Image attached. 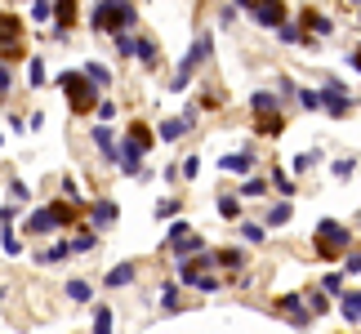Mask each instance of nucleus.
<instances>
[{
  "label": "nucleus",
  "mask_w": 361,
  "mask_h": 334,
  "mask_svg": "<svg viewBox=\"0 0 361 334\" xmlns=\"http://www.w3.org/2000/svg\"><path fill=\"white\" fill-rule=\"evenodd\" d=\"M67 299H76V303H90L94 299V290L85 281H67Z\"/></svg>",
  "instance_id": "b1692460"
},
{
  "label": "nucleus",
  "mask_w": 361,
  "mask_h": 334,
  "mask_svg": "<svg viewBox=\"0 0 361 334\" xmlns=\"http://www.w3.org/2000/svg\"><path fill=\"white\" fill-rule=\"evenodd\" d=\"M299 107H322V94H312V89H299Z\"/></svg>",
  "instance_id": "473e14b6"
},
{
  "label": "nucleus",
  "mask_w": 361,
  "mask_h": 334,
  "mask_svg": "<svg viewBox=\"0 0 361 334\" xmlns=\"http://www.w3.org/2000/svg\"><path fill=\"white\" fill-rule=\"evenodd\" d=\"M197 170H201V161H197V156H188L183 165H178V174H183V178H197Z\"/></svg>",
  "instance_id": "e433bc0d"
},
{
  "label": "nucleus",
  "mask_w": 361,
  "mask_h": 334,
  "mask_svg": "<svg viewBox=\"0 0 361 334\" xmlns=\"http://www.w3.org/2000/svg\"><path fill=\"white\" fill-rule=\"evenodd\" d=\"M116 205L112 201H99V205H94V210H90V218H94V228H107V223H116Z\"/></svg>",
  "instance_id": "f8f14e48"
},
{
  "label": "nucleus",
  "mask_w": 361,
  "mask_h": 334,
  "mask_svg": "<svg viewBox=\"0 0 361 334\" xmlns=\"http://www.w3.org/2000/svg\"><path fill=\"white\" fill-rule=\"evenodd\" d=\"M161 303H165V308H178V290L165 285V290H161Z\"/></svg>",
  "instance_id": "a19ab883"
},
{
  "label": "nucleus",
  "mask_w": 361,
  "mask_h": 334,
  "mask_svg": "<svg viewBox=\"0 0 361 334\" xmlns=\"http://www.w3.org/2000/svg\"><path fill=\"white\" fill-rule=\"evenodd\" d=\"M219 170H224V174H245L250 170V151H232V156H224Z\"/></svg>",
  "instance_id": "9b49d317"
},
{
  "label": "nucleus",
  "mask_w": 361,
  "mask_h": 334,
  "mask_svg": "<svg viewBox=\"0 0 361 334\" xmlns=\"http://www.w3.org/2000/svg\"><path fill=\"white\" fill-rule=\"evenodd\" d=\"M219 214H224V218H241V201L224 192V197H219Z\"/></svg>",
  "instance_id": "5701e85b"
},
{
  "label": "nucleus",
  "mask_w": 361,
  "mask_h": 334,
  "mask_svg": "<svg viewBox=\"0 0 361 334\" xmlns=\"http://www.w3.org/2000/svg\"><path fill=\"white\" fill-rule=\"evenodd\" d=\"M116 49H121V58H125V54H134V36L130 32H116Z\"/></svg>",
  "instance_id": "72a5a7b5"
},
{
  "label": "nucleus",
  "mask_w": 361,
  "mask_h": 334,
  "mask_svg": "<svg viewBox=\"0 0 361 334\" xmlns=\"http://www.w3.org/2000/svg\"><path fill=\"white\" fill-rule=\"evenodd\" d=\"M250 107H255L259 116H276V107H281V103H276V94H268V89H259L255 99H250Z\"/></svg>",
  "instance_id": "4468645a"
},
{
  "label": "nucleus",
  "mask_w": 361,
  "mask_h": 334,
  "mask_svg": "<svg viewBox=\"0 0 361 334\" xmlns=\"http://www.w3.org/2000/svg\"><path fill=\"white\" fill-rule=\"evenodd\" d=\"M353 5H361V0H353Z\"/></svg>",
  "instance_id": "8fccbe9b"
},
{
  "label": "nucleus",
  "mask_w": 361,
  "mask_h": 334,
  "mask_svg": "<svg viewBox=\"0 0 361 334\" xmlns=\"http://www.w3.org/2000/svg\"><path fill=\"white\" fill-rule=\"evenodd\" d=\"M276 32H281V40H286V45H295V40H299V27H295V23H281Z\"/></svg>",
  "instance_id": "f704fd0d"
},
{
  "label": "nucleus",
  "mask_w": 361,
  "mask_h": 334,
  "mask_svg": "<svg viewBox=\"0 0 361 334\" xmlns=\"http://www.w3.org/2000/svg\"><path fill=\"white\" fill-rule=\"evenodd\" d=\"M134 23V5L130 0H99L90 13V27L94 32H130Z\"/></svg>",
  "instance_id": "f257e3e1"
},
{
  "label": "nucleus",
  "mask_w": 361,
  "mask_h": 334,
  "mask_svg": "<svg viewBox=\"0 0 361 334\" xmlns=\"http://www.w3.org/2000/svg\"><path fill=\"white\" fill-rule=\"evenodd\" d=\"M54 36H63L67 27H72V18H76V0H54Z\"/></svg>",
  "instance_id": "0eeeda50"
},
{
  "label": "nucleus",
  "mask_w": 361,
  "mask_h": 334,
  "mask_svg": "<svg viewBox=\"0 0 361 334\" xmlns=\"http://www.w3.org/2000/svg\"><path fill=\"white\" fill-rule=\"evenodd\" d=\"M116 116V103H99V120H112Z\"/></svg>",
  "instance_id": "a18cd8bd"
},
{
  "label": "nucleus",
  "mask_w": 361,
  "mask_h": 334,
  "mask_svg": "<svg viewBox=\"0 0 361 334\" xmlns=\"http://www.w3.org/2000/svg\"><path fill=\"white\" fill-rule=\"evenodd\" d=\"M80 210H76V205H67V201H54L49 205V218H54V228H59V223H72Z\"/></svg>",
  "instance_id": "a211bd4d"
},
{
  "label": "nucleus",
  "mask_w": 361,
  "mask_h": 334,
  "mask_svg": "<svg viewBox=\"0 0 361 334\" xmlns=\"http://www.w3.org/2000/svg\"><path fill=\"white\" fill-rule=\"evenodd\" d=\"M178 214V201H161L157 205V218H174Z\"/></svg>",
  "instance_id": "4c0bfd02"
},
{
  "label": "nucleus",
  "mask_w": 361,
  "mask_h": 334,
  "mask_svg": "<svg viewBox=\"0 0 361 334\" xmlns=\"http://www.w3.org/2000/svg\"><path fill=\"white\" fill-rule=\"evenodd\" d=\"M219 263H228V268H241L245 259H241V249H228V254H219Z\"/></svg>",
  "instance_id": "ea45409f"
},
{
  "label": "nucleus",
  "mask_w": 361,
  "mask_h": 334,
  "mask_svg": "<svg viewBox=\"0 0 361 334\" xmlns=\"http://www.w3.org/2000/svg\"><path fill=\"white\" fill-rule=\"evenodd\" d=\"M67 254H72V249H67V245H54V249H40V263H59V259H67Z\"/></svg>",
  "instance_id": "c756f323"
},
{
  "label": "nucleus",
  "mask_w": 361,
  "mask_h": 334,
  "mask_svg": "<svg viewBox=\"0 0 361 334\" xmlns=\"http://www.w3.org/2000/svg\"><path fill=\"white\" fill-rule=\"evenodd\" d=\"M241 232H245V241H263V223H245Z\"/></svg>",
  "instance_id": "58836bf2"
},
{
  "label": "nucleus",
  "mask_w": 361,
  "mask_h": 334,
  "mask_svg": "<svg viewBox=\"0 0 361 334\" xmlns=\"http://www.w3.org/2000/svg\"><path fill=\"white\" fill-rule=\"evenodd\" d=\"M353 67H357V72H361V49H357V54H353Z\"/></svg>",
  "instance_id": "de8ad7c7"
},
{
  "label": "nucleus",
  "mask_w": 361,
  "mask_h": 334,
  "mask_svg": "<svg viewBox=\"0 0 361 334\" xmlns=\"http://www.w3.org/2000/svg\"><path fill=\"white\" fill-rule=\"evenodd\" d=\"M188 130H192V125H188V120H165V125H161V130H157V134H161V143H178V138H183Z\"/></svg>",
  "instance_id": "2eb2a0df"
},
{
  "label": "nucleus",
  "mask_w": 361,
  "mask_h": 334,
  "mask_svg": "<svg viewBox=\"0 0 361 334\" xmlns=\"http://www.w3.org/2000/svg\"><path fill=\"white\" fill-rule=\"evenodd\" d=\"M308 23H312V32H330V18H322V13H308Z\"/></svg>",
  "instance_id": "79ce46f5"
},
{
  "label": "nucleus",
  "mask_w": 361,
  "mask_h": 334,
  "mask_svg": "<svg viewBox=\"0 0 361 334\" xmlns=\"http://www.w3.org/2000/svg\"><path fill=\"white\" fill-rule=\"evenodd\" d=\"M259 130H268V134H281V116H259Z\"/></svg>",
  "instance_id": "c9c22d12"
},
{
  "label": "nucleus",
  "mask_w": 361,
  "mask_h": 334,
  "mask_svg": "<svg viewBox=\"0 0 361 334\" xmlns=\"http://www.w3.org/2000/svg\"><path fill=\"white\" fill-rule=\"evenodd\" d=\"M174 254H178V259H188V254H205V241H201L197 232H188L183 241H174Z\"/></svg>",
  "instance_id": "9d476101"
},
{
  "label": "nucleus",
  "mask_w": 361,
  "mask_h": 334,
  "mask_svg": "<svg viewBox=\"0 0 361 334\" xmlns=\"http://www.w3.org/2000/svg\"><path fill=\"white\" fill-rule=\"evenodd\" d=\"M27 80H32V85H45V63H40V58H32V72H27Z\"/></svg>",
  "instance_id": "2f4dec72"
},
{
  "label": "nucleus",
  "mask_w": 361,
  "mask_h": 334,
  "mask_svg": "<svg viewBox=\"0 0 361 334\" xmlns=\"http://www.w3.org/2000/svg\"><path fill=\"white\" fill-rule=\"evenodd\" d=\"M49 9H54V0H32V18H36V23H45Z\"/></svg>",
  "instance_id": "7c9ffc66"
},
{
  "label": "nucleus",
  "mask_w": 361,
  "mask_h": 334,
  "mask_svg": "<svg viewBox=\"0 0 361 334\" xmlns=\"http://www.w3.org/2000/svg\"><path fill=\"white\" fill-rule=\"evenodd\" d=\"M322 290H326V295H339V290H343V272H326L322 276Z\"/></svg>",
  "instance_id": "cd10ccee"
},
{
  "label": "nucleus",
  "mask_w": 361,
  "mask_h": 334,
  "mask_svg": "<svg viewBox=\"0 0 361 334\" xmlns=\"http://www.w3.org/2000/svg\"><path fill=\"white\" fill-rule=\"evenodd\" d=\"M94 334H112V308H94Z\"/></svg>",
  "instance_id": "4be33fe9"
},
{
  "label": "nucleus",
  "mask_w": 361,
  "mask_h": 334,
  "mask_svg": "<svg viewBox=\"0 0 361 334\" xmlns=\"http://www.w3.org/2000/svg\"><path fill=\"white\" fill-rule=\"evenodd\" d=\"M263 192H268V178H245L241 197H263Z\"/></svg>",
  "instance_id": "c85d7f7f"
},
{
  "label": "nucleus",
  "mask_w": 361,
  "mask_h": 334,
  "mask_svg": "<svg viewBox=\"0 0 361 334\" xmlns=\"http://www.w3.org/2000/svg\"><path fill=\"white\" fill-rule=\"evenodd\" d=\"M9 201H27V183H9Z\"/></svg>",
  "instance_id": "37998d69"
},
{
  "label": "nucleus",
  "mask_w": 361,
  "mask_h": 334,
  "mask_svg": "<svg viewBox=\"0 0 361 334\" xmlns=\"http://www.w3.org/2000/svg\"><path fill=\"white\" fill-rule=\"evenodd\" d=\"M357 223H361V214H357Z\"/></svg>",
  "instance_id": "3c124183"
},
{
  "label": "nucleus",
  "mask_w": 361,
  "mask_h": 334,
  "mask_svg": "<svg viewBox=\"0 0 361 334\" xmlns=\"http://www.w3.org/2000/svg\"><path fill=\"white\" fill-rule=\"evenodd\" d=\"M348 245H353V232L343 228V223H335V218H322V223H317V254L335 259V254H343Z\"/></svg>",
  "instance_id": "7ed1b4c3"
},
{
  "label": "nucleus",
  "mask_w": 361,
  "mask_h": 334,
  "mask_svg": "<svg viewBox=\"0 0 361 334\" xmlns=\"http://www.w3.org/2000/svg\"><path fill=\"white\" fill-rule=\"evenodd\" d=\"M90 138H94V147H99L103 156H112V161H116V143H112V130H107V125H99V130H94Z\"/></svg>",
  "instance_id": "dca6fc26"
},
{
  "label": "nucleus",
  "mask_w": 361,
  "mask_h": 334,
  "mask_svg": "<svg viewBox=\"0 0 361 334\" xmlns=\"http://www.w3.org/2000/svg\"><path fill=\"white\" fill-rule=\"evenodd\" d=\"M94 245H99V236H94V228H85V232H76V241H67V249H72V254H90Z\"/></svg>",
  "instance_id": "f3484780"
},
{
  "label": "nucleus",
  "mask_w": 361,
  "mask_h": 334,
  "mask_svg": "<svg viewBox=\"0 0 361 334\" xmlns=\"http://www.w3.org/2000/svg\"><path fill=\"white\" fill-rule=\"evenodd\" d=\"M134 281V263H116L112 272H107V281L103 285H112V290H121V285H130Z\"/></svg>",
  "instance_id": "ddd939ff"
},
{
  "label": "nucleus",
  "mask_w": 361,
  "mask_h": 334,
  "mask_svg": "<svg viewBox=\"0 0 361 334\" xmlns=\"http://www.w3.org/2000/svg\"><path fill=\"white\" fill-rule=\"evenodd\" d=\"M54 228V218H49V210H36L32 218H27V232H49Z\"/></svg>",
  "instance_id": "393cba45"
},
{
  "label": "nucleus",
  "mask_w": 361,
  "mask_h": 334,
  "mask_svg": "<svg viewBox=\"0 0 361 334\" xmlns=\"http://www.w3.org/2000/svg\"><path fill=\"white\" fill-rule=\"evenodd\" d=\"M286 223H290V201H281V205L268 210V228H286Z\"/></svg>",
  "instance_id": "aec40b11"
},
{
  "label": "nucleus",
  "mask_w": 361,
  "mask_h": 334,
  "mask_svg": "<svg viewBox=\"0 0 361 334\" xmlns=\"http://www.w3.org/2000/svg\"><path fill=\"white\" fill-rule=\"evenodd\" d=\"M9 89V67H0V94Z\"/></svg>",
  "instance_id": "49530a36"
},
{
  "label": "nucleus",
  "mask_w": 361,
  "mask_h": 334,
  "mask_svg": "<svg viewBox=\"0 0 361 334\" xmlns=\"http://www.w3.org/2000/svg\"><path fill=\"white\" fill-rule=\"evenodd\" d=\"M134 54H138V58H143V63H157V45H152V40H134Z\"/></svg>",
  "instance_id": "bb28decb"
},
{
  "label": "nucleus",
  "mask_w": 361,
  "mask_h": 334,
  "mask_svg": "<svg viewBox=\"0 0 361 334\" xmlns=\"http://www.w3.org/2000/svg\"><path fill=\"white\" fill-rule=\"evenodd\" d=\"M348 272H361V249H353V254H348V268H343V276H348Z\"/></svg>",
  "instance_id": "c03bdc74"
},
{
  "label": "nucleus",
  "mask_w": 361,
  "mask_h": 334,
  "mask_svg": "<svg viewBox=\"0 0 361 334\" xmlns=\"http://www.w3.org/2000/svg\"><path fill=\"white\" fill-rule=\"evenodd\" d=\"M255 18H259V27H281L286 23V5L281 0H255Z\"/></svg>",
  "instance_id": "39448f33"
},
{
  "label": "nucleus",
  "mask_w": 361,
  "mask_h": 334,
  "mask_svg": "<svg viewBox=\"0 0 361 334\" xmlns=\"http://www.w3.org/2000/svg\"><path fill=\"white\" fill-rule=\"evenodd\" d=\"M59 89L67 94V107H72V111H90V107L103 103L99 89L85 80V72H63V76H59Z\"/></svg>",
  "instance_id": "f03ea898"
},
{
  "label": "nucleus",
  "mask_w": 361,
  "mask_h": 334,
  "mask_svg": "<svg viewBox=\"0 0 361 334\" xmlns=\"http://www.w3.org/2000/svg\"><path fill=\"white\" fill-rule=\"evenodd\" d=\"M343 321H361V295H343Z\"/></svg>",
  "instance_id": "a878e982"
},
{
  "label": "nucleus",
  "mask_w": 361,
  "mask_h": 334,
  "mask_svg": "<svg viewBox=\"0 0 361 334\" xmlns=\"http://www.w3.org/2000/svg\"><path fill=\"white\" fill-rule=\"evenodd\" d=\"M237 5H255V0H237Z\"/></svg>",
  "instance_id": "09e8293b"
},
{
  "label": "nucleus",
  "mask_w": 361,
  "mask_h": 334,
  "mask_svg": "<svg viewBox=\"0 0 361 334\" xmlns=\"http://www.w3.org/2000/svg\"><path fill=\"white\" fill-rule=\"evenodd\" d=\"M0 249L5 254H23V241L13 236V228H0Z\"/></svg>",
  "instance_id": "412c9836"
},
{
  "label": "nucleus",
  "mask_w": 361,
  "mask_h": 334,
  "mask_svg": "<svg viewBox=\"0 0 361 334\" xmlns=\"http://www.w3.org/2000/svg\"><path fill=\"white\" fill-rule=\"evenodd\" d=\"M121 147H125V151H134V156H143V151L152 147V130H147V125H130V138H125Z\"/></svg>",
  "instance_id": "6e6552de"
},
{
  "label": "nucleus",
  "mask_w": 361,
  "mask_h": 334,
  "mask_svg": "<svg viewBox=\"0 0 361 334\" xmlns=\"http://www.w3.org/2000/svg\"><path fill=\"white\" fill-rule=\"evenodd\" d=\"M322 107L330 111V116H343V111H348V94H343L339 85H326L322 89Z\"/></svg>",
  "instance_id": "1a4fd4ad"
},
{
  "label": "nucleus",
  "mask_w": 361,
  "mask_h": 334,
  "mask_svg": "<svg viewBox=\"0 0 361 334\" xmlns=\"http://www.w3.org/2000/svg\"><path fill=\"white\" fill-rule=\"evenodd\" d=\"M85 80H90V85H94V89H103V85H107V80H112V72H107V67H103V63H85Z\"/></svg>",
  "instance_id": "6ab92c4d"
},
{
  "label": "nucleus",
  "mask_w": 361,
  "mask_h": 334,
  "mask_svg": "<svg viewBox=\"0 0 361 334\" xmlns=\"http://www.w3.org/2000/svg\"><path fill=\"white\" fill-rule=\"evenodd\" d=\"M205 58H210V36H197V45H192V49L183 54V67L174 72V80H170V85H174V89H183V85H188V76L197 72V67H201Z\"/></svg>",
  "instance_id": "20e7f679"
},
{
  "label": "nucleus",
  "mask_w": 361,
  "mask_h": 334,
  "mask_svg": "<svg viewBox=\"0 0 361 334\" xmlns=\"http://www.w3.org/2000/svg\"><path fill=\"white\" fill-rule=\"evenodd\" d=\"M18 40H23V23L13 18V13H0V49L18 54Z\"/></svg>",
  "instance_id": "423d86ee"
}]
</instances>
